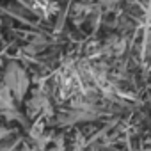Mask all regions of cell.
<instances>
[{
  "mask_svg": "<svg viewBox=\"0 0 151 151\" xmlns=\"http://www.w3.org/2000/svg\"><path fill=\"white\" fill-rule=\"evenodd\" d=\"M149 73H151V66H149Z\"/></svg>",
  "mask_w": 151,
  "mask_h": 151,
  "instance_id": "1",
  "label": "cell"
}]
</instances>
